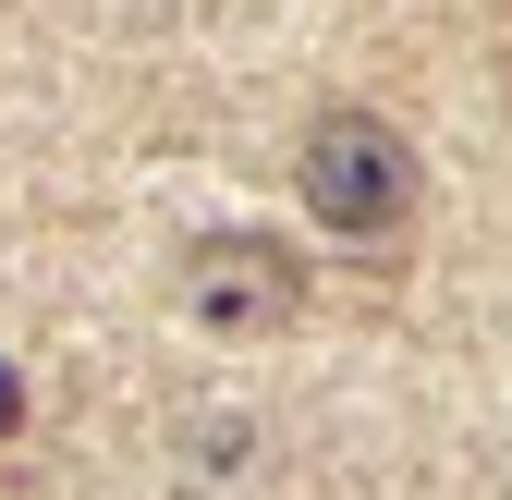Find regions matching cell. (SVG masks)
Listing matches in <instances>:
<instances>
[{"instance_id":"cell-1","label":"cell","mask_w":512,"mask_h":500,"mask_svg":"<svg viewBox=\"0 0 512 500\" xmlns=\"http://www.w3.org/2000/svg\"><path fill=\"white\" fill-rule=\"evenodd\" d=\"M305 208L330 220V232H354V244L403 232V208H415V147L378 110H330L305 135Z\"/></svg>"},{"instance_id":"cell-2","label":"cell","mask_w":512,"mask_h":500,"mask_svg":"<svg viewBox=\"0 0 512 500\" xmlns=\"http://www.w3.org/2000/svg\"><path fill=\"white\" fill-rule=\"evenodd\" d=\"M305 305V257L269 232H208L196 257H183V318L208 342H281Z\"/></svg>"},{"instance_id":"cell-3","label":"cell","mask_w":512,"mask_h":500,"mask_svg":"<svg viewBox=\"0 0 512 500\" xmlns=\"http://www.w3.org/2000/svg\"><path fill=\"white\" fill-rule=\"evenodd\" d=\"M13 415H25V379H13V366H0V440H13Z\"/></svg>"}]
</instances>
